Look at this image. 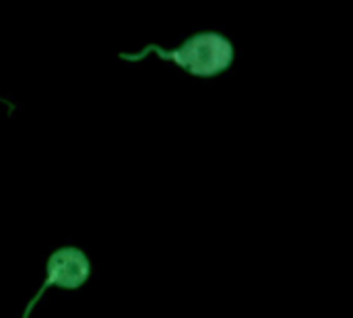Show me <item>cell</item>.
<instances>
[{
	"instance_id": "6da1fadb",
	"label": "cell",
	"mask_w": 353,
	"mask_h": 318,
	"mask_svg": "<svg viewBox=\"0 0 353 318\" xmlns=\"http://www.w3.org/2000/svg\"><path fill=\"white\" fill-rule=\"evenodd\" d=\"M149 54H157L161 60L176 62L180 68L190 72L199 79H211L225 68H230L234 60V46L232 41L221 33H196L190 39H186L176 50H161L159 46H147L139 54H120L126 62H139Z\"/></svg>"
},
{
	"instance_id": "7a4b0ae2",
	"label": "cell",
	"mask_w": 353,
	"mask_h": 318,
	"mask_svg": "<svg viewBox=\"0 0 353 318\" xmlns=\"http://www.w3.org/2000/svg\"><path fill=\"white\" fill-rule=\"evenodd\" d=\"M91 275V265L89 259L85 257L83 250L79 248H60L50 255L48 265H46V281L35 294V298L27 304L23 318H29L31 310L43 296L48 288H62V290H77L81 288Z\"/></svg>"
}]
</instances>
